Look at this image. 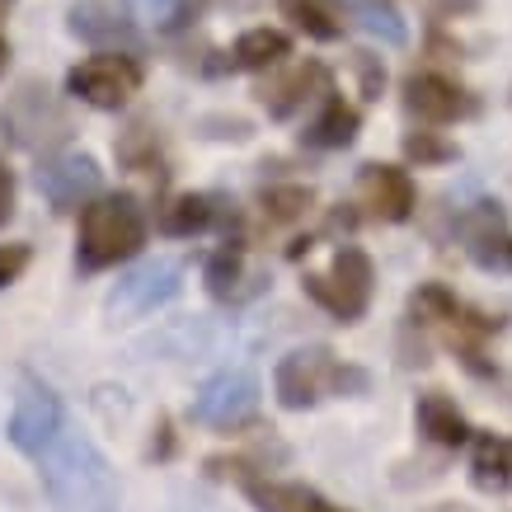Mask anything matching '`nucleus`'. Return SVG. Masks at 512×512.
I'll return each instance as SVG.
<instances>
[{
	"label": "nucleus",
	"mask_w": 512,
	"mask_h": 512,
	"mask_svg": "<svg viewBox=\"0 0 512 512\" xmlns=\"http://www.w3.org/2000/svg\"><path fill=\"white\" fill-rule=\"evenodd\" d=\"M33 461H38V475L57 512H118V480H113L104 451L66 419L52 437H43Z\"/></svg>",
	"instance_id": "nucleus-1"
},
{
	"label": "nucleus",
	"mask_w": 512,
	"mask_h": 512,
	"mask_svg": "<svg viewBox=\"0 0 512 512\" xmlns=\"http://www.w3.org/2000/svg\"><path fill=\"white\" fill-rule=\"evenodd\" d=\"M146 245V217H141V202L132 193L118 198H99L80 212V245H76V264L85 273L113 268L132 259Z\"/></svg>",
	"instance_id": "nucleus-2"
},
{
	"label": "nucleus",
	"mask_w": 512,
	"mask_h": 512,
	"mask_svg": "<svg viewBox=\"0 0 512 512\" xmlns=\"http://www.w3.org/2000/svg\"><path fill=\"white\" fill-rule=\"evenodd\" d=\"M367 376L343 367L329 348H296L278 362L273 372V395H278L282 409H311L325 395H343V390H362Z\"/></svg>",
	"instance_id": "nucleus-3"
},
{
	"label": "nucleus",
	"mask_w": 512,
	"mask_h": 512,
	"mask_svg": "<svg viewBox=\"0 0 512 512\" xmlns=\"http://www.w3.org/2000/svg\"><path fill=\"white\" fill-rule=\"evenodd\" d=\"M0 127H5L10 141L24 146V151H47V146H57V141L71 137L66 109L52 99L47 85H38V80H24V85L10 94V104L0 109Z\"/></svg>",
	"instance_id": "nucleus-4"
},
{
	"label": "nucleus",
	"mask_w": 512,
	"mask_h": 512,
	"mask_svg": "<svg viewBox=\"0 0 512 512\" xmlns=\"http://www.w3.org/2000/svg\"><path fill=\"white\" fill-rule=\"evenodd\" d=\"M372 282H376L372 259L357 245H343V249H334L329 273H311V278H306V292H311V301H320L329 315L357 320V315L367 311V301H372Z\"/></svg>",
	"instance_id": "nucleus-5"
},
{
	"label": "nucleus",
	"mask_w": 512,
	"mask_h": 512,
	"mask_svg": "<svg viewBox=\"0 0 512 512\" xmlns=\"http://www.w3.org/2000/svg\"><path fill=\"white\" fill-rule=\"evenodd\" d=\"M66 90L94 104V109H123L127 99L141 90V66L123 52H104V57H90L80 62L71 76H66Z\"/></svg>",
	"instance_id": "nucleus-6"
},
{
	"label": "nucleus",
	"mask_w": 512,
	"mask_h": 512,
	"mask_svg": "<svg viewBox=\"0 0 512 512\" xmlns=\"http://www.w3.org/2000/svg\"><path fill=\"white\" fill-rule=\"evenodd\" d=\"M254 409H259V381L249 372H221L198 390L188 414L202 428H240L254 419Z\"/></svg>",
	"instance_id": "nucleus-7"
},
{
	"label": "nucleus",
	"mask_w": 512,
	"mask_h": 512,
	"mask_svg": "<svg viewBox=\"0 0 512 512\" xmlns=\"http://www.w3.org/2000/svg\"><path fill=\"white\" fill-rule=\"evenodd\" d=\"M184 287V264L179 259H151V264L132 268L109 296L113 315H151L156 306L174 301Z\"/></svg>",
	"instance_id": "nucleus-8"
},
{
	"label": "nucleus",
	"mask_w": 512,
	"mask_h": 512,
	"mask_svg": "<svg viewBox=\"0 0 512 512\" xmlns=\"http://www.w3.org/2000/svg\"><path fill=\"white\" fill-rule=\"evenodd\" d=\"M461 240H466V254L484 273H512V231L494 202H480L461 217Z\"/></svg>",
	"instance_id": "nucleus-9"
},
{
	"label": "nucleus",
	"mask_w": 512,
	"mask_h": 512,
	"mask_svg": "<svg viewBox=\"0 0 512 512\" xmlns=\"http://www.w3.org/2000/svg\"><path fill=\"white\" fill-rule=\"evenodd\" d=\"M66 409L62 400L43 386V381H24L19 386V400H15V414H10V442H15L24 456L43 447V437H52L62 428Z\"/></svg>",
	"instance_id": "nucleus-10"
},
{
	"label": "nucleus",
	"mask_w": 512,
	"mask_h": 512,
	"mask_svg": "<svg viewBox=\"0 0 512 512\" xmlns=\"http://www.w3.org/2000/svg\"><path fill=\"white\" fill-rule=\"evenodd\" d=\"M404 109L414 113L419 123H456V118H470L475 113V99H470L461 85H451L447 76H433V71H423V76H409L404 80Z\"/></svg>",
	"instance_id": "nucleus-11"
},
{
	"label": "nucleus",
	"mask_w": 512,
	"mask_h": 512,
	"mask_svg": "<svg viewBox=\"0 0 512 512\" xmlns=\"http://www.w3.org/2000/svg\"><path fill=\"white\" fill-rule=\"evenodd\" d=\"M38 193H43L57 212L80 207L99 193V165L90 156H52L38 165Z\"/></svg>",
	"instance_id": "nucleus-12"
},
{
	"label": "nucleus",
	"mask_w": 512,
	"mask_h": 512,
	"mask_svg": "<svg viewBox=\"0 0 512 512\" xmlns=\"http://www.w3.org/2000/svg\"><path fill=\"white\" fill-rule=\"evenodd\" d=\"M357 193H362V207L381 221H409L419 207V193L400 165H367L357 179Z\"/></svg>",
	"instance_id": "nucleus-13"
},
{
	"label": "nucleus",
	"mask_w": 512,
	"mask_h": 512,
	"mask_svg": "<svg viewBox=\"0 0 512 512\" xmlns=\"http://www.w3.org/2000/svg\"><path fill=\"white\" fill-rule=\"evenodd\" d=\"M71 33H76L80 43L113 47V52L141 43L137 24H132L118 5H109V0H85V5H76V10H71Z\"/></svg>",
	"instance_id": "nucleus-14"
},
{
	"label": "nucleus",
	"mask_w": 512,
	"mask_h": 512,
	"mask_svg": "<svg viewBox=\"0 0 512 512\" xmlns=\"http://www.w3.org/2000/svg\"><path fill=\"white\" fill-rule=\"evenodd\" d=\"M325 90H329V71H325V66H320V62H301V66H292L287 76L268 80L264 90H259V99H264L268 118H292V113H301L315 94H325Z\"/></svg>",
	"instance_id": "nucleus-15"
},
{
	"label": "nucleus",
	"mask_w": 512,
	"mask_h": 512,
	"mask_svg": "<svg viewBox=\"0 0 512 512\" xmlns=\"http://www.w3.org/2000/svg\"><path fill=\"white\" fill-rule=\"evenodd\" d=\"M414 419H419V433L437 447H466L470 442V423L466 414L456 409V400H447L442 390H428L414 409Z\"/></svg>",
	"instance_id": "nucleus-16"
},
{
	"label": "nucleus",
	"mask_w": 512,
	"mask_h": 512,
	"mask_svg": "<svg viewBox=\"0 0 512 512\" xmlns=\"http://www.w3.org/2000/svg\"><path fill=\"white\" fill-rule=\"evenodd\" d=\"M470 475L484 494H512V437L484 433L470 451Z\"/></svg>",
	"instance_id": "nucleus-17"
},
{
	"label": "nucleus",
	"mask_w": 512,
	"mask_h": 512,
	"mask_svg": "<svg viewBox=\"0 0 512 512\" xmlns=\"http://www.w3.org/2000/svg\"><path fill=\"white\" fill-rule=\"evenodd\" d=\"M249 498L259 512H339L329 498H320L306 484H273V480H245Z\"/></svg>",
	"instance_id": "nucleus-18"
},
{
	"label": "nucleus",
	"mask_w": 512,
	"mask_h": 512,
	"mask_svg": "<svg viewBox=\"0 0 512 512\" xmlns=\"http://www.w3.org/2000/svg\"><path fill=\"white\" fill-rule=\"evenodd\" d=\"M287 52H292V38L282 29H245L235 38L231 66H240V71H268V66H278Z\"/></svg>",
	"instance_id": "nucleus-19"
},
{
	"label": "nucleus",
	"mask_w": 512,
	"mask_h": 512,
	"mask_svg": "<svg viewBox=\"0 0 512 512\" xmlns=\"http://www.w3.org/2000/svg\"><path fill=\"white\" fill-rule=\"evenodd\" d=\"M217 221V198L207 193H179L160 207V231L165 235H198Z\"/></svg>",
	"instance_id": "nucleus-20"
},
{
	"label": "nucleus",
	"mask_w": 512,
	"mask_h": 512,
	"mask_svg": "<svg viewBox=\"0 0 512 512\" xmlns=\"http://www.w3.org/2000/svg\"><path fill=\"white\" fill-rule=\"evenodd\" d=\"M334 10H343V15H353L357 24L367 33H376L381 43H390V47H400L409 33H404V19L390 10L386 0H329Z\"/></svg>",
	"instance_id": "nucleus-21"
},
{
	"label": "nucleus",
	"mask_w": 512,
	"mask_h": 512,
	"mask_svg": "<svg viewBox=\"0 0 512 512\" xmlns=\"http://www.w3.org/2000/svg\"><path fill=\"white\" fill-rule=\"evenodd\" d=\"M278 5H282V15L292 19L306 38H320V43L343 38V19H339V10H334L329 0H278Z\"/></svg>",
	"instance_id": "nucleus-22"
},
{
	"label": "nucleus",
	"mask_w": 512,
	"mask_h": 512,
	"mask_svg": "<svg viewBox=\"0 0 512 512\" xmlns=\"http://www.w3.org/2000/svg\"><path fill=\"white\" fill-rule=\"evenodd\" d=\"M357 109L353 104H343V99H329L325 113L315 118L311 127H306V141L311 146H320V151H339V146H348V141L357 137Z\"/></svg>",
	"instance_id": "nucleus-23"
},
{
	"label": "nucleus",
	"mask_w": 512,
	"mask_h": 512,
	"mask_svg": "<svg viewBox=\"0 0 512 512\" xmlns=\"http://www.w3.org/2000/svg\"><path fill=\"white\" fill-rule=\"evenodd\" d=\"M202 278H207V292L217 296V301H231L240 278H245V249L226 240V245L207 259V273H202Z\"/></svg>",
	"instance_id": "nucleus-24"
},
{
	"label": "nucleus",
	"mask_w": 512,
	"mask_h": 512,
	"mask_svg": "<svg viewBox=\"0 0 512 512\" xmlns=\"http://www.w3.org/2000/svg\"><path fill=\"white\" fill-rule=\"evenodd\" d=\"M311 202H315L311 188L282 184V188H268L264 193V212H268V221H296L311 212Z\"/></svg>",
	"instance_id": "nucleus-25"
},
{
	"label": "nucleus",
	"mask_w": 512,
	"mask_h": 512,
	"mask_svg": "<svg viewBox=\"0 0 512 512\" xmlns=\"http://www.w3.org/2000/svg\"><path fill=\"white\" fill-rule=\"evenodd\" d=\"M404 156L414 165H447V160H456V146L442 141L437 132H409L404 137Z\"/></svg>",
	"instance_id": "nucleus-26"
},
{
	"label": "nucleus",
	"mask_w": 512,
	"mask_h": 512,
	"mask_svg": "<svg viewBox=\"0 0 512 512\" xmlns=\"http://www.w3.org/2000/svg\"><path fill=\"white\" fill-rule=\"evenodd\" d=\"M118 156H123L132 170H151V165H156V151H151V141H146V127H132V132L118 141Z\"/></svg>",
	"instance_id": "nucleus-27"
},
{
	"label": "nucleus",
	"mask_w": 512,
	"mask_h": 512,
	"mask_svg": "<svg viewBox=\"0 0 512 512\" xmlns=\"http://www.w3.org/2000/svg\"><path fill=\"white\" fill-rule=\"evenodd\" d=\"M29 268V245H0V287H10Z\"/></svg>",
	"instance_id": "nucleus-28"
},
{
	"label": "nucleus",
	"mask_w": 512,
	"mask_h": 512,
	"mask_svg": "<svg viewBox=\"0 0 512 512\" xmlns=\"http://www.w3.org/2000/svg\"><path fill=\"white\" fill-rule=\"evenodd\" d=\"M15 217V174L0 165V226Z\"/></svg>",
	"instance_id": "nucleus-29"
},
{
	"label": "nucleus",
	"mask_w": 512,
	"mask_h": 512,
	"mask_svg": "<svg viewBox=\"0 0 512 512\" xmlns=\"http://www.w3.org/2000/svg\"><path fill=\"white\" fill-rule=\"evenodd\" d=\"M357 71H362V85H367V94L381 90V80H386V71L376 66V57H367V52H357Z\"/></svg>",
	"instance_id": "nucleus-30"
},
{
	"label": "nucleus",
	"mask_w": 512,
	"mask_h": 512,
	"mask_svg": "<svg viewBox=\"0 0 512 512\" xmlns=\"http://www.w3.org/2000/svg\"><path fill=\"white\" fill-rule=\"evenodd\" d=\"M5 62H10V43L0 38V71H5Z\"/></svg>",
	"instance_id": "nucleus-31"
},
{
	"label": "nucleus",
	"mask_w": 512,
	"mask_h": 512,
	"mask_svg": "<svg viewBox=\"0 0 512 512\" xmlns=\"http://www.w3.org/2000/svg\"><path fill=\"white\" fill-rule=\"evenodd\" d=\"M141 5H146V10H160V5H170V0H141Z\"/></svg>",
	"instance_id": "nucleus-32"
},
{
	"label": "nucleus",
	"mask_w": 512,
	"mask_h": 512,
	"mask_svg": "<svg viewBox=\"0 0 512 512\" xmlns=\"http://www.w3.org/2000/svg\"><path fill=\"white\" fill-rule=\"evenodd\" d=\"M0 19H5V10H0Z\"/></svg>",
	"instance_id": "nucleus-33"
}]
</instances>
